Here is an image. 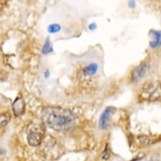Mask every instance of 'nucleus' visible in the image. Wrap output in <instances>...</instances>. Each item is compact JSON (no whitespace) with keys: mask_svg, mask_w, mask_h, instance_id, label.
Segmentation results:
<instances>
[{"mask_svg":"<svg viewBox=\"0 0 161 161\" xmlns=\"http://www.w3.org/2000/svg\"><path fill=\"white\" fill-rule=\"evenodd\" d=\"M42 120L46 126L57 131H68L75 126L73 114L61 107H46L43 111Z\"/></svg>","mask_w":161,"mask_h":161,"instance_id":"1","label":"nucleus"},{"mask_svg":"<svg viewBox=\"0 0 161 161\" xmlns=\"http://www.w3.org/2000/svg\"><path fill=\"white\" fill-rule=\"evenodd\" d=\"M142 94L151 100H157L161 97V82L158 81H148L144 84Z\"/></svg>","mask_w":161,"mask_h":161,"instance_id":"2","label":"nucleus"},{"mask_svg":"<svg viewBox=\"0 0 161 161\" xmlns=\"http://www.w3.org/2000/svg\"><path fill=\"white\" fill-rule=\"evenodd\" d=\"M27 133L28 143L30 146H38L42 142L43 133L40 126L35 124L28 125L27 129Z\"/></svg>","mask_w":161,"mask_h":161,"instance_id":"3","label":"nucleus"},{"mask_svg":"<svg viewBox=\"0 0 161 161\" xmlns=\"http://www.w3.org/2000/svg\"><path fill=\"white\" fill-rule=\"evenodd\" d=\"M116 111V109L113 107H107L101 114L99 125L102 129H107L109 126L111 118Z\"/></svg>","mask_w":161,"mask_h":161,"instance_id":"4","label":"nucleus"},{"mask_svg":"<svg viewBox=\"0 0 161 161\" xmlns=\"http://www.w3.org/2000/svg\"><path fill=\"white\" fill-rule=\"evenodd\" d=\"M149 70V65L147 63L140 64L132 72V80L137 82L142 79Z\"/></svg>","mask_w":161,"mask_h":161,"instance_id":"5","label":"nucleus"},{"mask_svg":"<svg viewBox=\"0 0 161 161\" xmlns=\"http://www.w3.org/2000/svg\"><path fill=\"white\" fill-rule=\"evenodd\" d=\"M25 104L22 98H16L13 104V111L15 116L21 115L24 111Z\"/></svg>","mask_w":161,"mask_h":161,"instance_id":"6","label":"nucleus"},{"mask_svg":"<svg viewBox=\"0 0 161 161\" xmlns=\"http://www.w3.org/2000/svg\"><path fill=\"white\" fill-rule=\"evenodd\" d=\"M150 34L153 36L154 40L150 43L152 48H157L161 46V31L152 30Z\"/></svg>","mask_w":161,"mask_h":161,"instance_id":"7","label":"nucleus"},{"mask_svg":"<svg viewBox=\"0 0 161 161\" xmlns=\"http://www.w3.org/2000/svg\"><path fill=\"white\" fill-rule=\"evenodd\" d=\"M98 70V65L96 63H91L87 66L83 70L85 76H92L96 74Z\"/></svg>","mask_w":161,"mask_h":161,"instance_id":"8","label":"nucleus"},{"mask_svg":"<svg viewBox=\"0 0 161 161\" xmlns=\"http://www.w3.org/2000/svg\"><path fill=\"white\" fill-rule=\"evenodd\" d=\"M53 51L52 47L50 43V40H49V38H47V39L45 40L44 45L43 48V53L44 55H47L48 53H50Z\"/></svg>","mask_w":161,"mask_h":161,"instance_id":"9","label":"nucleus"},{"mask_svg":"<svg viewBox=\"0 0 161 161\" xmlns=\"http://www.w3.org/2000/svg\"><path fill=\"white\" fill-rule=\"evenodd\" d=\"M11 119V114L9 112L2 114L0 117V120H1V126H5L9 123Z\"/></svg>","mask_w":161,"mask_h":161,"instance_id":"10","label":"nucleus"},{"mask_svg":"<svg viewBox=\"0 0 161 161\" xmlns=\"http://www.w3.org/2000/svg\"><path fill=\"white\" fill-rule=\"evenodd\" d=\"M137 140L140 144L144 145H148V144L150 143V142H151L150 138L148 137L147 136H145V135L138 136L137 137Z\"/></svg>","mask_w":161,"mask_h":161,"instance_id":"11","label":"nucleus"},{"mask_svg":"<svg viewBox=\"0 0 161 161\" xmlns=\"http://www.w3.org/2000/svg\"><path fill=\"white\" fill-rule=\"evenodd\" d=\"M61 30V26L59 24L57 23H53L49 26L48 27V31L49 33H51V34H53V33H56L57 32H59Z\"/></svg>","mask_w":161,"mask_h":161,"instance_id":"12","label":"nucleus"},{"mask_svg":"<svg viewBox=\"0 0 161 161\" xmlns=\"http://www.w3.org/2000/svg\"><path fill=\"white\" fill-rule=\"evenodd\" d=\"M101 157L104 160H106L109 158V150H107V146H106V148H105L104 151L102 152V154L101 155Z\"/></svg>","mask_w":161,"mask_h":161,"instance_id":"13","label":"nucleus"},{"mask_svg":"<svg viewBox=\"0 0 161 161\" xmlns=\"http://www.w3.org/2000/svg\"><path fill=\"white\" fill-rule=\"evenodd\" d=\"M97 26H96V23H92L91 24H90L89 26V28L90 30H94L95 28H96Z\"/></svg>","mask_w":161,"mask_h":161,"instance_id":"14","label":"nucleus"},{"mask_svg":"<svg viewBox=\"0 0 161 161\" xmlns=\"http://www.w3.org/2000/svg\"><path fill=\"white\" fill-rule=\"evenodd\" d=\"M128 5L130 8H133L135 6V2L134 1H129V5Z\"/></svg>","mask_w":161,"mask_h":161,"instance_id":"15","label":"nucleus"},{"mask_svg":"<svg viewBox=\"0 0 161 161\" xmlns=\"http://www.w3.org/2000/svg\"><path fill=\"white\" fill-rule=\"evenodd\" d=\"M45 76H46V77H48L49 76V72L48 70H47L46 73H45Z\"/></svg>","mask_w":161,"mask_h":161,"instance_id":"16","label":"nucleus"},{"mask_svg":"<svg viewBox=\"0 0 161 161\" xmlns=\"http://www.w3.org/2000/svg\"></svg>","mask_w":161,"mask_h":161,"instance_id":"17","label":"nucleus"}]
</instances>
